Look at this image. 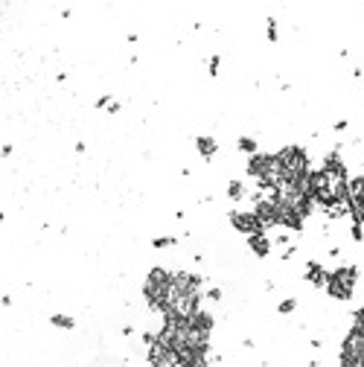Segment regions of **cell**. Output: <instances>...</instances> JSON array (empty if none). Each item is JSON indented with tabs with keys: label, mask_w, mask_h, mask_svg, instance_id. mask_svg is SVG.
<instances>
[{
	"label": "cell",
	"mask_w": 364,
	"mask_h": 367,
	"mask_svg": "<svg viewBox=\"0 0 364 367\" xmlns=\"http://www.w3.org/2000/svg\"><path fill=\"white\" fill-rule=\"evenodd\" d=\"M169 286H172V271H166V268H152L149 271V280H146V297H149V303L152 309H164L166 297H169Z\"/></svg>",
	"instance_id": "cell-1"
},
{
	"label": "cell",
	"mask_w": 364,
	"mask_h": 367,
	"mask_svg": "<svg viewBox=\"0 0 364 367\" xmlns=\"http://www.w3.org/2000/svg\"><path fill=\"white\" fill-rule=\"evenodd\" d=\"M248 172L254 178H259V184L265 187V190H274L277 187V181H280V172H277V160H274V154H251V160H248Z\"/></svg>",
	"instance_id": "cell-2"
},
{
	"label": "cell",
	"mask_w": 364,
	"mask_h": 367,
	"mask_svg": "<svg viewBox=\"0 0 364 367\" xmlns=\"http://www.w3.org/2000/svg\"><path fill=\"white\" fill-rule=\"evenodd\" d=\"M352 283H355V268L347 265V268H338V271L327 274V289L332 297H338V300H350L352 297Z\"/></svg>",
	"instance_id": "cell-3"
},
{
	"label": "cell",
	"mask_w": 364,
	"mask_h": 367,
	"mask_svg": "<svg viewBox=\"0 0 364 367\" xmlns=\"http://www.w3.org/2000/svg\"><path fill=\"white\" fill-rule=\"evenodd\" d=\"M251 213L259 219V225H280L282 222V210L277 207V201L271 198V195H257V201H254V210Z\"/></svg>",
	"instance_id": "cell-4"
},
{
	"label": "cell",
	"mask_w": 364,
	"mask_h": 367,
	"mask_svg": "<svg viewBox=\"0 0 364 367\" xmlns=\"http://www.w3.org/2000/svg\"><path fill=\"white\" fill-rule=\"evenodd\" d=\"M149 358H152V367H184V361H181V355L175 350H169V347H164L157 341H152Z\"/></svg>",
	"instance_id": "cell-5"
},
{
	"label": "cell",
	"mask_w": 364,
	"mask_h": 367,
	"mask_svg": "<svg viewBox=\"0 0 364 367\" xmlns=\"http://www.w3.org/2000/svg\"><path fill=\"white\" fill-rule=\"evenodd\" d=\"M230 225L236 230H242L248 236H254V233H262V225H259V219L254 213H230Z\"/></svg>",
	"instance_id": "cell-6"
},
{
	"label": "cell",
	"mask_w": 364,
	"mask_h": 367,
	"mask_svg": "<svg viewBox=\"0 0 364 367\" xmlns=\"http://www.w3.org/2000/svg\"><path fill=\"white\" fill-rule=\"evenodd\" d=\"M187 323H189V330H195V332H201V335H207V332L213 330V315L210 312H195V315H189L187 318Z\"/></svg>",
	"instance_id": "cell-7"
},
{
	"label": "cell",
	"mask_w": 364,
	"mask_h": 367,
	"mask_svg": "<svg viewBox=\"0 0 364 367\" xmlns=\"http://www.w3.org/2000/svg\"><path fill=\"white\" fill-rule=\"evenodd\" d=\"M347 210L352 213L355 225H361L364 222V195H350V198H347Z\"/></svg>",
	"instance_id": "cell-8"
},
{
	"label": "cell",
	"mask_w": 364,
	"mask_h": 367,
	"mask_svg": "<svg viewBox=\"0 0 364 367\" xmlns=\"http://www.w3.org/2000/svg\"><path fill=\"white\" fill-rule=\"evenodd\" d=\"M248 245H251V251H254L257 257H268V251H271L268 239L262 236V233H254V236H248Z\"/></svg>",
	"instance_id": "cell-9"
},
{
	"label": "cell",
	"mask_w": 364,
	"mask_h": 367,
	"mask_svg": "<svg viewBox=\"0 0 364 367\" xmlns=\"http://www.w3.org/2000/svg\"><path fill=\"white\" fill-rule=\"evenodd\" d=\"M306 280H309V283H315V286H320V283H327V271H323L317 262H309V268H306Z\"/></svg>",
	"instance_id": "cell-10"
},
{
	"label": "cell",
	"mask_w": 364,
	"mask_h": 367,
	"mask_svg": "<svg viewBox=\"0 0 364 367\" xmlns=\"http://www.w3.org/2000/svg\"><path fill=\"white\" fill-rule=\"evenodd\" d=\"M198 152L201 157H213L216 154V140L213 137H198Z\"/></svg>",
	"instance_id": "cell-11"
},
{
	"label": "cell",
	"mask_w": 364,
	"mask_h": 367,
	"mask_svg": "<svg viewBox=\"0 0 364 367\" xmlns=\"http://www.w3.org/2000/svg\"><path fill=\"white\" fill-rule=\"evenodd\" d=\"M347 192H350V195H364V175L347 181ZM350 195H347V198H350Z\"/></svg>",
	"instance_id": "cell-12"
},
{
	"label": "cell",
	"mask_w": 364,
	"mask_h": 367,
	"mask_svg": "<svg viewBox=\"0 0 364 367\" xmlns=\"http://www.w3.org/2000/svg\"><path fill=\"white\" fill-rule=\"evenodd\" d=\"M227 195L230 198H245V184L242 181H230L227 184Z\"/></svg>",
	"instance_id": "cell-13"
},
{
	"label": "cell",
	"mask_w": 364,
	"mask_h": 367,
	"mask_svg": "<svg viewBox=\"0 0 364 367\" xmlns=\"http://www.w3.org/2000/svg\"><path fill=\"white\" fill-rule=\"evenodd\" d=\"M239 149L245 154H257V140L254 137H239Z\"/></svg>",
	"instance_id": "cell-14"
},
{
	"label": "cell",
	"mask_w": 364,
	"mask_h": 367,
	"mask_svg": "<svg viewBox=\"0 0 364 367\" xmlns=\"http://www.w3.org/2000/svg\"><path fill=\"white\" fill-rule=\"evenodd\" d=\"M341 367H364V355H341Z\"/></svg>",
	"instance_id": "cell-15"
},
{
	"label": "cell",
	"mask_w": 364,
	"mask_h": 367,
	"mask_svg": "<svg viewBox=\"0 0 364 367\" xmlns=\"http://www.w3.org/2000/svg\"><path fill=\"white\" fill-rule=\"evenodd\" d=\"M53 323L64 327V330H73V318H67V315H53Z\"/></svg>",
	"instance_id": "cell-16"
},
{
	"label": "cell",
	"mask_w": 364,
	"mask_h": 367,
	"mask_svg": "<svg viewBox=\"0 0 364 367\" xmlns=\"http://www.w3.org/2000/svg\"><path fill=\"white\" fill-rule=\"evenodd\" d=\"M294 306H297V300H292V297H289V300H282L277 309H280V315H289V312H294Z\"/></svg>",
	"instance_id": "cell-17"
},
{
	"label": "cell",
	"mask_w": 364,
	"mask_h": 367,
	"mask_svg": "<svg viewBox=\"0 0 364 367\" xmlns=\"http://www.w3.org/2000/svg\"><path fill=\"white\" fill-rule=\"evenodd\" d=\"M172 242H175V239H172V236H157V239H154V242H152V245H154V248H169Z\"/></svg>",
	"instance_id": "cell-18"
},
{
	"label": "cell",
	"mask_w": 364,
	"mask_h": 367,
	"mask_svg": "<svg viewBox=\"0 0 364 367\" xmlns=\"http://www.w3.org/2000/svg\"><path fill=\"white\" fill-rule=\"evenodd\" d=\"M268 41H277V24H274V18H268Z\"/></svg>",
	"instance_id": "cell-19"
},
{
	"label": "cell",
	"mask_w": 364,
	"mask_h": 367,
	"mask_svg": "<svg viewBox=\"0 0 364 367\" xmlns=\"http://www.w3.org/2000/svg\"><path fill=\"white\" fill-rule=\"evenodd\" d=\"M350 233H352V239H355V242H361V239H364V233H361V225H352V230H350Z\"/></svg>",
	"instance_id": "cell-20"
},
{
	"label": "cell",
	"mask_w": 364,
	"mask_h": 367,
	"mask_svg": "<svg viewBox=\"0 0 364 367\" xmlns=\"http://www.w3.org/2000/svg\"><path fill=\"white\" fill-rule=\"evenodd\" d=\"M207 297H210V300H222V292H219V289H210V292H207Z\"/></svg>",
	"instance_id": "cell-21"
},
{
	"label": "cell",
	"mask_w": 364,
	"mask_h": 367,
	"mask_svg": "<svg viewBox=\"0 0 364 367\" xmlns=\"http://www.w3.org/2000/svg\"><path fill=\"white\" fill-rule=\"evenodd\" d=\"M216 70H219V56H213L210 59V73H216Z\"/></svg>",
	"instance_id": "cell-22"
}]
</instances>
